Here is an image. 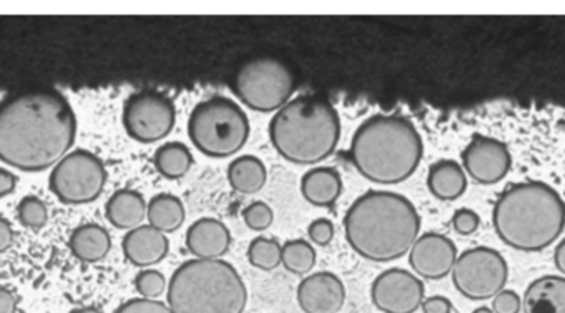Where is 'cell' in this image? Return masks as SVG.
<instances>
[{
    "label": "cell",
    "mask_w": 565,
    "mask_h": 313,
    "mask_svg": "<svg viewBox=\"0 0 565 313\" xmlns=\"http://www.w3.org/2000/svg\"><path fill=\"white\" fill-rule=\"evenodd\" d=\"M78 121L56 89H23L0 99V160L20 172L53 169L75 144Z\"/></svg>",
    "instance_id": "1"
},
{
    "label": "cell",
    "mask_w": 565,
    "mask_h": 313,
    "mask_svg": "<svg viewBox=\"0 0 565 313\" xmlns=\"http://www.w3.org/2000/svg\"><path fill=\"white\" fill-rule=\"evenodd\" d=\"M420 226L414 203L384 190H369L344 216L345 241L372 262H391L407 255L420 235Z\"/></svg>",
    "instance_id": "2"
},
{
    "label": "cell",
    "mask_w": 565,
    "mask_h": 313,
    "mask_svg": "<svg viewBox=\"0 0 565 313\" xmlns=\"http://www.w3.org/2000/svg\"><path fill=\"white\" fill-rule=\"evenodd\" d=\"M498 238L521 252H541L565 229V202L550 183L540 180L508 186L493 208Z\"/></svg>",
    "instance_id": "3"
},
{
    "label": "cell",
    "mask_w": 565,
    "mask_h": 313,
    "mask_svg": "<svg viewBox=\"0 0 565 313\" xmlns=\"http://www.w3.org/2000/svg\"><path fill=\"white\" fill-rule=\"evenodd\" d=\"M424 141L411 119L377 115L362 122L351 142V162L369 182L397 185L414 175Z\"/></svg>",
    "instance_id": "4"
},
{
    "label": "cell",
    "mask_w": 565,
    "mask_h": 313,
    "mask_svg": "<svg viewBox=\"0 0 565 313\" xmlns=\"http://www.w3.org/2000/svg\"><path fill=\"white\" fill-rule=\"evenodd\" d=\"M268 134L282 159L296 165H316L338 148L341 119L322 96H298L277 111Z\"/></svg>",
    "instance_id": "5"
},
{
    "label": "cell",
    "mask_w": 565,
    "mask_h": 313,
    "mask_svg": "<svg viewBox=\"0 0 565 313\" xmlns=\"http://www.w3.org/2000/svg\"><path fill=\"white\" fill-rule=\"evenodd\" d=\"M247 288L222 259H192L175 269L168 285L172 313H244Z\"/></svg>",
    "instance_id": "6"
},
{
    "label": "cell",
    "mask_w": 565,
    "mask_h": 313,
    "mask_svg": "<svg viewBox=\"0 0 565 313\" xmlns=\"http://www.w3.org/2000/svg\"><path fill=\"white\" fill-rule=\"evenodd\" d=\"M194 148L212 159L238 154L247 144L250 122L244 109L224 96H214L195 106L188 122Z\"/></svg>",
    "instance_id": "7"
},
{
    "label": "cell",
    "mask_w": 565,
    "mask_h": 313,
    "mask_svg": "<svg viewBox=\"0 0 565 313\" xmlns=\"http://www.w3.org/2000/svg\"><path fill=\"white\" fill-rule=\"evenodd\" d=\"M295 88L296 79L289 66L270 56L245 63L232 82L234 95L257 112L280 111L291 101Z\"/></svg>",
    "instance_id": "8"
},
{
    "label": "cell",
    "mask_w": 565,
    "mask_h": 313,
    "mask_svg": "<svg viewBox=\"0 0 565 313\" xmlns=\"http://www.w3.org/2000/svg\"><path fill=\"white\" fill-rule=\"evenodd\" d=\"M108 180L105 163L86 149L68 152L50 173L49 186L65 205H86L99 198Z\"/></svg>",
    "instance_id": "9"
},
{
    "label": "cell",
    "mask_w": 565,
    "mask_h": 313,
    "mask_svg": "<svg viewBox=\"0 0 565 313\" xmlns=\"http://www.w3.org/2000/svg\"><path fill=\"white\" fill-rule=\"evenodd\" d=\"M510 268L500 251L487 246L458 255L451 279L455 289L468 301H490L507 288Z\"/></svg>",
    "instance_id": "10"
},
{
    "label": "cell",
    "mask_w": 565,
    "mask_h": 313,
    "mask_svg": "<svg viewBox=\"0 0 565 313\" xmlns=\"http://www.w3.org/2000/svg\"><path fill=\"white\" fill-rule=\"evenodd\" d=\"M175 105L164 93L142 89L126 99L122 126L129 138L141 144L162 141L175 125Z\"/></svg>",
    "instance_id": "11"
},
{
    "label": "cell",
    "mask_w": 565,
    "mask_h": 313,
    "mask_svg": "<svg viewBox=\"0 0 565 313\" xmlns=\"http://www.w3.org/2000/svg\"><path fill=\"white\" fill-rule=\"evenodd\" d=\"M372 304L384 313H415L425 301V285L418 276L401 268L387 269L372 282Z\"/></svg>",
    "instance_id": "12"
},
{
    "label": "cell",
    "mask_w": 565,
    "mask_h": 313,
    "mask_svg": "<svg viewBox=\"0 0 565 313\" xmlns=\"http://www.w3.org/2000/svg\"><path fill=\"white\" fill-rule=\"evenodd\" d=\"M465 172L480 185H497L507 179L513 166V155L504 142L488 136H473L461 152Z\"/></svg>",
    "instance_id": "13"
},
{
    "label": "cell",
    "mask_w": 565,
    "mask_h": 313,
    "mask_svg": "<svg viewBox=\"0 0 565 313\" xmlns=\"http://www.w3.org/2000/svg\"><path fill=\"white\" fill-rule=\"evenodd\" d=\"M458 249L448 236L425 233L408 251V262L415 276L428 281H440L454 271Z\"/></svg>",
    "instance_id": "14"
},
{
    "label": "cell",
    "mask_w": 565,
    "mask_h": 313,
    "mask_svg": "<svg viewBox=\"0 0 565 313\" xmlns=\"http://www.w3.org/2000/svg\"><path fill=\"white\" fill-rule=\"evenodd\" d=\"M296 299L305 313H339L344 307L345 288L332 272H315L299 282Z\"/></svg>",
    "instance_id": "15"
},
{
    "label": "cell",
    "mask_w": 565,
    "mask_h": 313,
    "mask_svg": "<svg viewBox=\"0 0 565 313\" xmlns=\"http://www.w3.org/2000/svg\"><path fill=\"white\" fill-rule=\"evenodd\" d=\"M231 245V231L221 219H198L185 233V246L195 259H222Z\"/></svg>",
    "instance_id": "16"
},
{
    "label": "cell",
    "mask_w": 565,
    "mask_h": 313,
    "mask_svg": "<svg viewBox=\"0 0 565 313\" xmlns=\"http://www.w3.org/2000/svg\"><path fill=\"white\" fill-rule=\"evenodd\" d=\"M122 252L132 266L151 268L168 256L169 239L151 225H141L122 238Z\"/></svg>",
    "instance_id": "17"
},
{
    "label": "cell",
    "mask_w": 565,
    "mask_h": 313,
    "mask_svg": "<svg viewBox=\"0 0 565 313\" xmlns=\"http://www.w3.org/2000/svg\"><path fill=\"white\" fill-rule=\"evenodd\" d=\"M524 313H565L564 276H543L527 285Z\"/></svg>",
    "instance_id": "18"
},
{
    "label": "cell",
    "mask_w": 565,
    "mask_h": 313,
    "mask_svg": "<svg viewBox=\"0 0 565 313\" xmlns=\"http://www.w3.org/2000/svg\"><path fill=\"white\" fill-rule=\"evenodd\" d=\"M301 193L309 205L329 208L342 193L341 173L332 166H316L301 179Z\"/></svg>",
    "instance_id": "19"
},
{
    "label": "cell",
    "mask_w": 565,
    "mask_h": 313,
    "mask_svg": "<svg viewBox=\"0 0 565 313\" xmlns=\"http://www.w3.org/2000/svg\"><path fill=\"white\" fill-rule=\"evenodd\" d=\"M106 219L118 229H131L141 226L148 215L145 196L136 190L122 188L109 196L105 206Z\"/></svg>",
    "instance_id": "20"
},
{
    "label": "cell",
    "mask_w": 565,
    "mask_h": 313,
    "mask_svg": "<svg viewBox=\"0 0 565 313\" xmlns=\"http://www.w3.org/2000/svg\"><path fill=\"white\" fill-rule=\"evenodd\" d=\"M427 186L435 198L441 202H455L467 192V172L455 160H438L428 170Z\"/></svg>",
    "instance_id": "21"
},
{
    "label": "cell",
    "mask_w": 565,
    "mask_h": 313,
    "mask_svg": "<svg viewBox=\"0 0 565 313\" xmlns=\"http://www.w3.org/2000/svg\"><path fill=\"white\" fill-rule=\"evenodd\" d=\"M68 246L78 261L95 265L103 261L111 251V236L102 225L85 223L73 229Z\"/></svg>",
    "instance_id": "22"
},
{
    "label": "cell",
    "mask_w": 565,
    "mask_h": 313,
    "mask_svg": "<svg viewBox=\"0 0 565 313\" xmlns=\"http://www.w3.org/2000/svg\"><path fill=\"white\" fill-rule=\"evenodd\" d=\"M227 179L235 192L255 195L267 183L268 170L258 156L242 155L228 165Z\"/></svg>",
    "instance_id": "23"
},
{
    "label": "cell",
    "mask_w": 565,
    "mask_h": 313,
    "mask_svg": "<svg viewBox=\"0 0 565 313\" xmlns=\"http://www.w3.org/2000/svg\"><path fill=\"white\" fill-rule=\"evenodd\" d=\"M149 225L162 233L178 231L185 222V208L181 198L171 193H159L148 203Z\"/></svg>",
    "instance_id": "24"
},
{
    "label": "cell",
    "mask_w": 565,
    "mask_h": 313,
    "mask_svg": "<svg viewBox=\"0 0 565 313\" xmlns=\"http://www.w3.org/2000/svg\"><path fill=\"white\" fill-rule=\"evenodd\" d=\"M191 151L182 142H168L161 145L154 154V166L164 179L179 180L188 175L192 169Z\"/></svg>",
    "instance_id": "25"
},
{
    "label": "cell",
    "mask_w": 565,
    "mask_h": 313,
    "mask_svg": "<svg viewBox=\"0 0 565 313\" xmlns=\"http://www.w3.org/2000/svg\"><path fill=\"white\" fill-rule=\"evenodd\" d=\"M281 265L291 274H309L316 266V249L306 239L286 241L281 249Z\"/></svg>",
    "instance_id": "26"
},
{
    "label": "cell",
    "mask_w": 565,
    "mask_h": 313,
    "mask_svg": "<svg viewBox=\"0 0 565 313\" xmlns=\"http://www.w3.org/2000/svg\"><path fill=\"white\" fill-rule=\"evenodd\" d=\"M281 249L277 239L258 236L248 246V261L260 271H274L281 265Z\"/></svg>",
    "instance_id": "27"
},
{
    "label": "cell",
    "mask_w": 565,
    "mask_h": 313,
    "mask_svg": "<svg viewBox=\"0 0 565 313\" xmlns=\"http://www.w3.org/2000/svg\"><path fill=\"white\" fill-rule=\"evenodd\" d=\"M17 216L25 228L42 229L49 223V208L39 196L26 195L17 206Z\"/></svg>",
    "instance_id": "28"
},
{
    "label": "cell",
    "mask_w": 565,
    "mask_h": 313,
    "mask_svg": "<svg viewBox=\"0 0 565 313\" xmlns=\"http://www.w3.org/2000/svg\"><path fill=\"white\" fill-rule=\"evenodd\" d=\"M135 288L142 299L156 301L168 291V281L161 272L154 271V269H145L136 276Z\"/></svg>",
    "instance_id": "29"
},
{
    "label": "cell",
    "mask_w": 565,
    "mask_h": 313,
    "mask_svg": "<svg viewBox=\"0 0 565 313\" xmlns=\"http://www.w3.org/2000/svg\"><path fill=\"white\" fill-rule=\"evenodd\" d=\"M242 216H244L245 225H247L252 231H265V229L270 228L275 218L274 209L265 202L250 203V205L244 209Z\"/></svg>",
    "instance_id": "30"
},
{
    "label": "cell",
    "mask_w": 565,
    "mask_h": 313,
    "mask_svg": "<svg viewBox=\"0 0 565 313\" xmlns=\"http://www.w3.org/2000/svg\"><path fill=\"white\" fill-rule=\"evenodd\" d=\"M451 225H454V229L458 235L470 236L475 235L478 228H480L481 218L475 209L460 208L455 212Z\"/></svg>",
    "instance_id": "31"
},
{
    "label": "cell",
    "mask_w": 565,
    "mask_h": 313,
    "mask_svg": "<svg viewBox=\"0 0 565 313\" xmlns=\"http://www.w3.org/2000/svg\"><path fill=\"white\" fill-rule=\"evenodd\" d=\"M115 313H172L168 304L152 299H131L119 305Z\"/></svg>",
    "instance_id": "32"
},
{
    "label": "cell",
    "mask_w": 565,
    "mask_h": 313,
    "mask_svg": "<svg viewBox=\"0 0 565 313\" xmlns=\"http://www.w3.org/2000/svg\"><path fill=\"white\" fill-rule=\"evenodd\" d=\"M334 233L335 228L331 219H315V222L308 226L309 239H311V242H315L316 246H321V248L331 245L332 239H334Z\"/></svg>",
    "instance_id": "33"
},
{
    "label": "cell",
    "mask_w": 565,
    "mask_h": 313,
    "mask_svg": "<svg viewBox=\"0 0 565 313\" xmlns=\"http://www.w3.org/2000/svg\"><path fill=\"white\" fill-rule=\"evenodd\" d=\"M521 311H523V299L520 298L518 292L511 291V289H503L500 294L494 295V313H520Z\"/></svg>",
    "instance_id": "34"
},
{
    "label": "cell",
    "mask_w": 565,
    "mask_h": 313,
    "mask_svg": "<svg viewBox=\"0 0 565 313\" xmlns=\"http://www.w3.org/2000/svg\"><path fill=\"white\" fill-rule=\"evenodd\" d=\"M420 309L424 313H451L454 305H451L450 299L444 298V295H434V298L425 299Z\"/></svg>",
    "instance_id": "35"
},
{
    "label": "cell",
    "mask_w": 565,
    "mask_h": 313,
    "mask_svg": "<svg viewBox=\"0 0 565 313\" xmlns=\"http://www.w3.org/2000/svg\"><path fill=\"white\" fill-rule=\"evenodd\" d=\"M13 242V229L12 225H10L9 219L0 216V255L9 251V248H12Z\"/></svg>",
    "instance_id": "36"
},
{
    "label": "cell",
    "mask_w": 565,
    "mask_h": 313,
    "mask_svg": "<svg viewBox=\"0 0 565 313\" xmlns=\"http://www.w3.org/2000/svg\"><path fill=\"white\" fill-rule=\"evenodd\" d=\"M17 298L10 289L0 285V313H15Z\"/></svg>",
    "instance_id": "37"
},
{
    "label": "cell",
    "mask_w": 565,
    "mask_h": 313,
    "mask_svg": "<svg viewBox=\"0 0 565 313\" xmlns=\"http://www.w3.org/2000/svg\"><path fill=\"white\" fill-rule=\"evenodd\" d=\"M17 176L9 170L0 169V198L10 195L15 190Z\"/></svg>",
    "instance_id": "38"
},
{
    "label": "cell",
    "mask_w": 565,
    "mask_h": 313,
    "mask_svg": "<svg viewBox=\"0 0 565 313\" xmlns=\"http://www.w3.org/2000/svg\"><path fill=\"white\" fill-rule=\"evenodd\" d=\"M554 266H556L557 271L565 278V238L556 246V251H554Z\"/></svg>",
    "instance_id": "39"
},
{
    "label": "cell",
    "mask_w": 565,
    "mask_h": 313,
    "mask_svg": "<svg viewBox=\"0 0 565 313\" xmlns=\"http://www.w3.org/2000/svg\"><path fill=\"white\" fill-rule=\"evenodd\" d=\"M68 313H103V312L96 307H79V309H73V311H70Z\"/></svg>",
    "instance_id": "40"
},
{
    "label": "cell",
    "mask_w": 565,
    "mask_h": 313,
    "mask_svg": "<svg viewBox=\"0 0 565 313\" xmlns=\"http://www.w3.org/2000/svg\"><path fill=\"white\" fill-rule=\"evenodd\" d=\"M471 313H494V312H493V309H490V307H478V309H475V311Z\"/></svg>",
    "instance_id": "41"
}]
</instances>
